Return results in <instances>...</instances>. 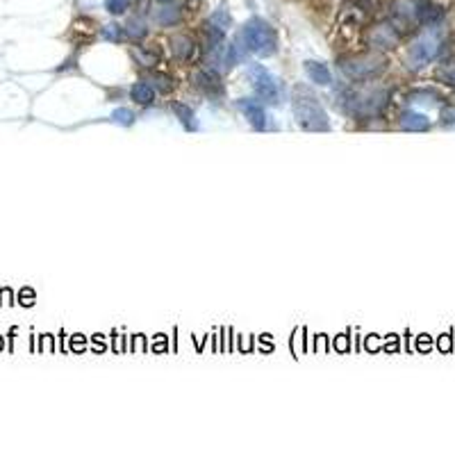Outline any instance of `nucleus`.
Returning <instances> with one entry per match:
<instances>
[{
    "instance_id": "nucleus-13",
    "label": "nucleus",
    "mask_w": 455,
    "mask_h": 455,
    "mask_svg": "<svg viewBox=\"0 0 455 455\" xmlns=\"http://www.w3.org/2000/svg\"><path fill=\"white\" fill-rule=\"evenodd\" d=\"M194 41L189 37H175L173 39V53L180 57V60H189L191 53H194Z\"/></svg>"
},
{
    "instance_id": "nucleus-1",
    "label": "nucleus",
    "mask_w": 455,
    "mask_h": 455,
    "mask_svg": "<svg viewBox=\"0 0 455 455\" xmlns=\"http://www.w3.org/2000/svg\"><path fill=\"white\" fill-rule=\"evenodd\" d=\"M291 110H294L296 123L301 125L303 130H310V132L328 130V125H330L328 114H325L321 103L317 101V96L312 94V91L296 87L294 96H291Z\"/></svg>"
},
{
    "instance_id": "nucleus-17",
    "label": "nucleus",
    "mask_w": 455,
    "mask_h": 455,
    "mask_svg": "<svg viewBox=\"0 0 455 455\" xmlns=\"http://www.w3.org/2000/svg\"><path fill=\"white\" fill-rule=\"evenodd\" d=\"M155 19H158V23L162 25H171L173 21L177 19V7H167V10H160V14H155Z\"/></svg>"
},
{
    "instance_id": "nucleus-21",
    "label": "nucleus",
    "mask_w": 455,
    "mask_h": 455,
    "mask_svg": "<svg viewBox=\"0 0 455 455\" xmlns=\"http://www.w3.org/2000/svg\"><path fill=\"white\" fill-rule=\"evenodd\" d=\"M119 32H121V27L108 25V27H105V39H119Z\"/></svg>"
},
{
    "instance_id": "nucleus-23",
    "label": "nucleus",
    "mask_w": 455,
    "mask_h": 455,
    "mask_svg": "<svg viewBox=\"0 0 455 455\" xmlns=\"http://www.w3.org/2000/svg\"><path fill=\"white\" fill-rule=\"evenodd\" d=\"M158 3H164V5H169V3H173V0H158Z\"/></svg>"
},
{
    "instance_id": "nucleus-3",
    "label": "nucleus",
    "mask_w": 455,
    "mask_h": 455,
    "mask_svg": "<svg viewBox=\"0 0 455 455\" xmlns=\"http://www.w3.org/2000/svg\"><path fill=\"white\" fill-rule=\"evenodd\" d=\"M385 103H387V91L376 87L353 89L344 96V108L353 114H376L385 108Z\"/></svg>"
},
{
    "instance_id": "nucleus-19",
    "label": "nucleus",
    "mask_w": 455,
    "mask_h": 455,
    "mask_svg": "<svg viewBox=\"0 0 455 455\" xmlns=\"http://www.w3.org/2000/svg\"><path fill=\"white\" fill-rule=\"evenodd\" d=\"M212 23H214V25H219V27H221V30H225V27L232 23V19L228 16V14H225V12L221 10V12H217L214 16H212Z\"/></svg>"
},
{
    "instance_id": "nucleus-22",
    "label": "nucleus",
    "mask_w": 455,
    "mask_h": 455,
    "mask_svg": "<svg viewBox=\"0 0 455 455\" xmlns=\"http://www.w3.org/2000/svg\"><path fill=\"white\" fill-rule=\"evenodd\" d=\"M442 119H444V123H449V125H455V110H453V108L444 110V112H442Z\"/></svg>"
},
{
    "instance_id": "nucleus-9",
    "label": "nucleus",
    "mask_w": 455,
    "mask_h": 455,
    "mask_svg": "<svg viewBox=\"0 0 455 455\" xmlns=\"http://www.w3.org/2000/svg\"><path fill=\"white\" fill-rule=\"evenodd\" d=\"M196 84L208 96H219L223 91V84H221V80H219V75L214 73V71H201V73L196 75Z\"/></svg>"
},
{
    "instance_id": "nucleus-15",
    "label": "nucleus",
    "mask_w": 455,
    "mask_h": 455,
    "mask_svg": "<svg viewBox=\"0 0 455 455\" xmlns=\"http://www.w3.org/2000/svg\"><path fill=\"white\" fill-rule=\"evenodd\" d=\"M148 80H151L155 87H158V91H164V94L173 89V80H171L167 73H153L151 77H148Z\"/></svg>"
},
{
    "instance_id": "nucleus-16",
    "label": "nucleus",
    "mask_w": 455,
    "mask_h": 455,
    "mask_svg": "<svg viewBox=\"0 0 455 455\" xmlns=\"http://www.w3.org/2000/svg\"><path fill=\"white\" fill-rule=\"evenodd\" d=\"M112 121H114V123H121V125H132L134 123V114L130 110H125V108L114 110L112 112Z\"/></svg>"
},
{
    "instance_id": "nucleus-18",
    "label": "nucleus",
    "mask_w": 455,
    "mask_h": 455,
    "mask_svg": "<svg viewBox=\"0 0 455 455\" xmlns=\"http://www.w3.org/2000/svg\"><path fill=\"white\" fill-rule=\"evenodd\" d=\"M125 30H127V34H132V37H144L146 25H144V21L130 19V21H127V25H125Z\"/></svg>"
},
{
    "instance_id": "nucleus-11",
    "label": "nucleus",
    "mask_w": 455,
    "mask_h": 455,
    "mask_svg": "<svg viewBox=\"0 0 455 455\" xmlns=\"http://www.w3.org/2000/svg\"><path fill=\"white\" fill-rule=\"evenodd\" d=\"M130 96L137 105H144L146 108V105H153V101H155V89L146 82H137V84H132Z\"/></svg>"
},
{
    "instance_id": "nucleus-12",
    "label": "nucleus",
    "mask_w": 455,
    "mask_h": 455,
    "mask_svg": "<svg viewBox=\"0 0 455 455\" xmlns=\"http://www.w3.org/2000/svg\"><path fill=\"white\" fill-rule=\"evenodd\" d=\"M173 112H175V116L180 119V123L187 127V130H196V114H194V110L187 108V105H182V103H175Z\"/></svg>"
},
{
    "instance_id": "nucleus-10",
    "label": "nucleus",
    "mask_w": 455,
    "mask_h": 455,
    "mask_svg": "<svg viewBox=\"0 0 455 455\" xmlns=\"http://www.w3.org/2000/svg\"><path fill=\"white\" fill-rule=\"evenodd\" d=\"M401 127L403 130H410V132H423L430 127V119L419 112H405L401 116Z\"/></svg>"
},
{
    "instance_id": "nucleus-8",
    "label": "nucleus",
    "mask_w": 455,
    "mask_h": 455,
    "mask_svg": "<svg viewBox=\"0 0 455 455\" xmlns=\"http://www.w3.org/2000/svg\"><path fill=\"white\" fill-rule=\"evenodd\" d=\"M305 73H308V77L315 84H319V87H328V84L332 82V75L325 64L321 62H315V60H308L305 62Z\"/></svg>"
},
{
    "instance_id": "nucleus-20",
    "label": "nucleus",
    "mask_w": 455,
    "mask_h": 455,
    "mask_svg": "<svg viewBox=\"0 0 455 455\" xmlns=\"http://www.w3.org/2000/svg\"><path fill=\"white\" fill-rule=\"evenodd\" d=\"M108 10L112 14H121L127 10V0H108Z\"/></svg>"
},
{
    "instance_id": "nucleus-7",
    "label": "nucleus",
    "mask_w": 455,
    "mask_h": 455,
    "mask_svg": "<svg viewBox=\"0 0 455 455\" xmlns=\"http://www.w3.org/2000/svg\"><path fill=\"white\" fill-rule=\"evenodd\" d=\"M237 108L241 110V114L248 119V123H251L255 130H265L267 127V114H265V108H262L260 103L248 101V98H239Z\"/></svg>"
},
{
    "instance_id": "nucleus-5",
    "label": "nucleus",
    "mask_w": 455,
    "mask_h": 455,
    "mask_svg": "<svg viewBox=\"0 0 455 455\" xmlns=\"http://www.w3.org/2000/svg\"><path fill=\"white\" fill-rule=\"evenodd\" d=\"M251 77H253L255 94H258L262 101L269 103V105H280L282 103L284 87H282V82L273 73H269V71L262 69V66H253Z\"/></svg>"
},
{
    "instance_id": "nucleus-6",
    "label": "nucleus",
    "mask_w": 455,
    "mask_h": 455,
    "mask_svg": "<svg viewBox=\"0 0 455 455\" xmlns=\"http://www.w3.org/2000/svg\"><path fill=\"white\" fill-rule=\"evenodd\" d=\"M339 66L348 77H353V80H367V77L378 73L385 64H382L378 55H355V57L341 60Z\"/></svg>"
},
{
    "instance_id": "nucleus-14",
    "label": "nucleus",
    "mask_w": 455,
    "mask_h": 455,
    "mask_svg": "<svg viewBox=\"0 0 455 455\" xmlns=\"http://www.w3.org/2000/svg\"><path fill=\"white\" fill-rule=\"evenodd\" d=\"M394 41H396V37H394L392 32H387V27H378V30L373 32V44L378 46V48L394 46Z\"/></svg>"
},
{
    "instance_id": "nucleus-4",
    "label": "nucleus",
    "mask_w": 455,
    "mask_h": 455,
    "mask_svg": "<svg viewBox=\"0 0 455 455\" xmlns=\"http://www.w3.org/2000/svg\"><path fill=\"white\" fill-rule=\"evenodd\" d=\"M439 51H442V32H437V30L423 32L421 37L410 46V53H408L410 69H423L426 64H430L435 60Z\"/></svg>"
},
{
    "instance_id": "nucleus-2",
    "label": "nucleus",
    "mask_w": 455,
    "mask_h": 455,
    "mask_svg": "<svg viewBox=\"0 0 455 455\" xmlns=\"http://www.w3.org/2000/svg\"><path fill=\"white\" fill-rule=\"evenodd\" d=\"M241 39H244L246 51H251L260 57H269L275 53L278 39H275L273 27L265 19H251L241 27Z\"/></svg>"
}]
</instances>
